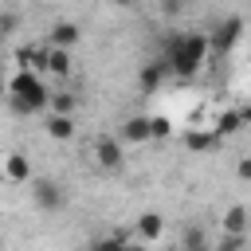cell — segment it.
<instances>
[{"mask_svg": "<svg viewBox=\"0 0 251 251\" xmlns=\"http://www.w3.org/2000/svg\"><path fill=\"white\" fill-rule=\"evenodd\" d=\"M212 55V43L204 31H176L169 43H165V59H169V71L180 75V78H192Z\"/></svg>", "mask_w": 251, "mask_h": 251, "instance_id": "obj_1", "label": "cell"}, {"mask_svg": "<svg viewBox=\"0 0 251 251\" xmlns=\"http://www.w3.org/2000/svg\"><path fill=\"white\" fill-rule=\"evenodd\" d=\"M4 86H8V98H12V106L20 114H39L47 106V98H51V90L43 86V75L39 71H27V67H16L4 78Z\"/></svg>", "mask_w": 251, "mask_h": 251, "instance_id": "obj_2", "label": "cell"}, {"mask_svg": "<svg viewBox=\"0 0 251 251\" xmlns=\"http://www.w3.org/2000/svg\"><path fill=\"white\" fill-rule=\"evenodd\" d=\"M90 157H94L98 169L118 173V169L126 165V141H122L118 133H98V137L90 141Z\"/></svg>", "mask_w": 251, "mask_h": 251, "instance_id": "obj_3", "label": "cell"}, {"mask_svg": "<svg viewBox=\"0 0 251 251\" xmlns=\"http://www.w3.org/2000/svg\"><path fill=\"white\" fill-rule=\"evenodd\" d=\"M239 35H243V16H224V20L212 27V35H208L212 55H227V51L239 43Z\"/></svg>", "mask_w": 251, "mask_h": 251, "instance_id": "obj_4", "label": "cell"}, {"mask_svg": "<svg viewBox=\"0 0 251 251\" xmlns=\"http://www.w3.org/2000/svg\"><path fill=\"white\" fill-rule=\"evenodd\" d=\"M0 180L4 184H31V161L20 149H4L0 153Z\"/></svg>", "mask_w": 251, "mask_h": 251, "instance_id": "obj_5", "label": "cell"}, {"mask_svg": "<svg viewBox=\"0 0 251 251\" xmlns=\"http://www.w3.org/2000/svg\"><path fill=\"white\" fill-rule=\"evenodd\" d=\"M31 200H35V208L39 212H59L63 204H67V192H63V184L59 180H47V176H31Z\"/></svg>", "mask_w": 251, "mask_h": 251, "instance_id": "obj_6", "label": "cell"}, {"mask_svg": "<svg viewBox=\"0 0 251 251\" xmlns=\"http://www.w3.org/2000/svg\"><path fill=\"white\" fill-rule=\"evenodd\" d=\"M169 75H173V71H169V59H165V55L141 63V71H137V86H141V94H157V90L165 86Z\"/></svg>", "mask_w": 251, "mask_h": 251, "instance_id": "obj_7", "label": "cell"}, {"mask_svg": "<svg viewBox=\"0 0 251 251\" xmlns=\"http://www.w3.org/2000/svg\"><path fill=\"white\" fill-rule=\"evenodd\" d=\"M118 137H122L126 145H141V141H153V133H149V118H145V114H129V118L122 122Z\"/></svg>", "mask_w": 251, "mask_h": 251, "instance_id": "obj_8", "label": "cell"}, {"mask_svg": "<svg viewBox=\"0 0 251 251\" xmlns=\"http://www.w3.org/2000/svg\"><path fill=\"white\" fill-rule=\"evenodd\" d=\"M78 39H82V27H78L75 20H55L51 31H47V43H51V47H75Z\"/></svg>", "mask_w": 251, "mask_h": 251, "instance_id": "obj_9", "label": "cell"}, {"mask_svg": "<svg viewBox=\"0 0 251 251\" xmlns=\"http://www.w3.org/2000/svg\"><path fill=\"white\" fill-rule=\"evenodd\" d=\"M161 231H165V216L161 212H141L137 216V227H133L137 243H153V239H161Z\"/></svg>", "mask_w": 251, "mask_h": 251, "instance_id": "obj_10", "label": "cell"}, {"mask_svg": "<svg viewBox=\"0 0 251 251\" xmlns=\"http://www.w3.org/2000/svg\"><path fill=\"white\" fill-rule=\"evenodd\" d=\"M180 141H184V149H188V153H208V149H216L224 137H220L216 129H184V137H180Z\"/></svg>", "mask_w": 251, "mask_h": 251, "instance_id": "obj_11", "label": "cell"}, {"mask_svg": "<svg viewBox=\"0 0 251 251\" xmlns=\"http://www.w3.org/2000/svg\"><path fill=\"white\" fill-rule=\"evenodd\" d=\"M16 63L43 75V71H47V43H27V47H20V51H16Z\"/></svg>", "mask_w": 251, "mask_h": 251, "instance_id": "obj_12", "label": "cell"}, {"mask_svg": "<svg viewBox=\"0 0 251 251\" xmlns=\"http://www.w3.org/2000/svg\"><path fill=\"white\" fill-rule=\"evenodd\" d=\"M43 129H47L51 141H71L75 137V114H51L43 122Z\"/></svg>", "mask_w": 251, "mask_h": 251, "instance_id": "obj_13", "label": "cell"}, {"mask_svg": "<svg viewBox=\"0 0 251 251\" xmlns=\"http://www.w3.org/2000/svg\"><path fill=\"white\" fill-rule=\"evenodd\" d=\"M43 75L67 78V75H71V47H51V43H47V71H43Z\"/></svg>", "mask_w": 251, "mask_h": 251, "instance_id": "obj_14", "label": "cell"}, {"mask_svg": "<svg viewBox=\"0 0 251 251\" xmlns=\"http://www.w3.org/2000/svg\"><path fill=\"white\" fill-rule=\"evenodd\" d=\"M220 227H224V231H251V212H247V204H231V208L220 216Z\"/></svg>", "mask_w": 251, "mask_h": 251, "instance_id": "obj_15", "label": "cell"}, {"mask_svg": "<svg viewBox=\"0 0 251 251\" xmlns=\"http://www.w3.org/2000/svg\"><path fill=\"white\" fill-rule=\"evenodd\" d=\"M212 129H216L220 137H235V133L243 129V114H239V110H220L216 122H212Z\"/></svg>", "mask_w": 251, "mask_h": 251, "instance_id": "obj_16", "label": "cell"}, {"mask_svg": "<svg viewBox=\"0 0 251 251\" xmlns=\"http://www.w3.org/2000/svg\"><path fill=\"white\" fill-rule=\"evenodd\" d=\"M75 106H78V98L67 94V90H55V94L47 98V110H51V114H75Z\"/></svg>", "mask_w": 251, "mask_h": 251, "instance_id": "obj_17", "label": "cell"}, {"mask_svg": "<svg viewBox=\"0 0 251 251\" xmlns=\"http://www.w3.org/2000/svg\"><path fill=\"white\" fill-rule=\"evenodd\" d=\"M149 133H153V141H165V137H173V122L165 114H153L149 118Z\"/></svg>", "mask_w": 251, "mask_h": 251, "instance_id": "obj_18", "label": "cell"}, {"mask_svg": "<svg viewBox=\"0 0 251 251\" xmlns=\"http://www.w3.org/2000/svg\"><path fill=\"white\" fill-rule=\"evenodd\" d=\"M247 247V231H224L220 235V251H239Z\"/></svg>", "mask_w": 251, "mask_h": 251, "instance_id": "obj_19", "label": "cell"}, {"mask_svg": "<svg viewBox=\"0 0 251 251\" xmlns=\"http://www.w3.org/2000/svg\"><path fill=\"white\" fill-rule=\"evenodd\" d=\"M180 243H184V247H192V251H200V247H208V235H204L200 227H184Z\"/></svg>", "mask_w": 251, "mask_h": 251, "instance_id": "obj_20", "label": "cell"}, {"mask_svg": "<svg viewBox=\"0 0 251 251\" xmlns=\"http://www.w3.org/2000/svg\"><path fill=\"white\" fill-rule=\"evenodd\" d=\"M16 24H20L16 12H0V39H8V35L16 31Z\"/></svg>", "mask_w": 251, "mask_h": 251, "instance_id": "obj_21", "label": "cell"}, {"mask_svg": "<svg viewBox=\"0 0 251 251\" xmlns=\"http://www.w3.org/2000/svg\"><path fill=\"white\" fill-rule=\"evenodd\" d=\"M235 176H239L243 184H251V157H239V161H235Z\"/></svg>", "mask_w": 251, "mask_h": 251, "instance_id": "obj_22", "label": "cell"}, {"mask_svg": "<svg viewBox=\"0 0 251 251\" xmlns=\"http://www.w3.org/2000/svg\"><path fill=\"white\" fill-rule=\"evenodd\" d=\"M239 114H243V126H251V102H247V106H239Z\"/></svg>", "mask_w": 251, "mask_h": 251, "instance_id": "obj_23", "label": "cell"}, {"mask_svg": "<svg viewBox=\"0 0 251 251\" xmlns=\"http://www.w3.org/2000/svg\"><path fill=\"white\" fill-rule=\"evenodd\" d=\"M114 4H122V8H133V4H141V0H114Z\"/></svg>", "mask_w": 251, "mask_h": 251, "instance_id": "obj_24", "label": "cell"}]
</instances>
